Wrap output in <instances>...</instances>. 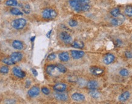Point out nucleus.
Returning <instances> with one entry per match:
<instances>
[{
  "instance_id": "f257e3e1",
  "label": "nucleus",
  "mask_w": 132,
  "mask_h": 104,
  "mask_svg": "<svg viewBox=\"0 0 132 104\" xmlns=\"http://www.w3.org/2000/svg\"><path fill=\"white\" fill-rule=\"evenodd\" d=\"M27 22L25 19L20 18V19H15L12 21V26L15 30H22L26 26Z\"/></svg>"
},
{
  "instance_id": "f03ea898",
  "label": "nucleus",
  "mask_w": 132,
  "mask_h": 104,
  "mask_svg": "<svg viewBox=\"0 0 132 104\" xmlns=\"http://www.w3.org/2000/svg\"><path fill=\"white\" fill-rule=\"evenodd\" d=\"M57 12L56 11L53 10L52 9H45L42 12V17L45 19H53L57 17Z\"/></svg>"
},
{
  "instance_id": "7ed1b4c3",
  "label": "nucleus",
  "mask_w": 132,
  "mask_h": 104,
  "mask_svg": "<svg viewBox=\"0 0 132 104\" xmlns=\"http://www.w3.org/2000/svg\"><path fill=\"white\" fill-rule=\"evenodd\" d=\"M46 71L48 75L52 77H57L61 73L57 67V65L53 64L48 65L46 68Z\"/></svg>"
},
{
  "instance_id": "20e7f679",
  "label": "nucleus",
  "mask_w": 132,
  "mask_h": 104,
  "mask_svg": "<svg viewBox=\"0 0 132 104\" xmlns=\"http://www.w3.org/2000/svg\"><path fill=\"white\" fill-rule=\"evenodd\" d=\"M125 20V17L123 15L120 14L117 17H116L114 19H112L111 20V22L113 25L114 26H119L122 25L123 22Z\"/></svg>"
},
{
  "instance_id": "39448f33",
  "label": "nucleus",
  "mask_w": 132,
  "mask_h": 104,
  "mask_svg": "<svg viewBox=\"0 0 132 104\" xmlns=\"http://www.w3.org/2000/svg\"><path fill=\"white\" fill-rule=\"evenodd\" d=\"M69 4H70V6L74 9L76 12H82V4L78 2L76 0H70L69 1Z\"/></svg>"
},
{
  "instance_id": "423d86ee",
  "label": "nucleus",
  "mask_w": 132,
  "mask_h": 104,
  "mask_svg": "<svg viewBox=\"0 0 132 104\" xmlns=\"http://www.w3.org/2000/svg\"><path fill=\"white\" fill-rule=\"evenodd\" d=\"M12 73H14L15 77H18V78H23L26 76V73L17 67H14L12 69Z\"/></svg>"
},
{
  "instance_id": "0eeeda50",
  "label": "nucleus",
  "mask_w": 132,
  "mask_h": 104,
  "mask_svg": "<svg viewBox=\"0 0 132 104\" xmlns=\"http://www.w3.org/2000/svg\"><path fill=\"white\" fill-rule=\"evenodd\" d=\"M40 93V89L38 86H33L28 91V94L31 97H35Z\"/></svg>"
},
{
  "instance_id": "6e6552de",
  "label": "nucleus",
  "mask_w": 132,
  "mask_h": 104,
  "mask_svg": "<svg viewBox=\"0 0 132 104\" xmlns=\"http://www.w3.org/2000/svg\"><path fill=\"white\" fill-rule=\"evenodd\" d=\"M10 58L16 63V62H20L22 60L23 58V54L19 52H14L11 55Z\"/></svg>"
},
{
  "instance_id": "1a4fd4ad",
  "label": "nucleus",
  "mask_w": 132,
  "mask_h": 104,
  "mask_svg": "<svg viewBox=\"0 0 132 104\" xmlns=\"http://www.w3.org/2000/svg\"><path fill=\"white\" fill-rule=\"evenodd\" d=\"M53 89L55 91L58 92H62L65 91L67 89V85L65 83H59L54 85Z\"/></svg>"
},
{
  "instance_id": "9d476101",
  "label": "nucleus",
  "mask_w": 132,
  "mask_h": 104,
  "mask_svg": "<svg viewBox=\"0 0 132 104\" xmlns=\"http://www.w3.org/2000/svg\"><path fill=\"white\" fill-rule=\"evenodd\" d=\"M60 38L64 42L69 44L72 41V37L69 33L66 32H62L60 34Z\"/></svg>"
},
{
  "instance_id": "9b49d317",
  "label": "nucleus",
  "mask_w": 132,
  "mask_h": 104,
  "mask_svg": "<svg viewBox=\"0 0 132 104\" xmlns=\"http://www.w3.org/2000/svg\"><path fill=\"white\" fill-rule=\"evenodd\" d=\"M90 72L92 74L95 76H100L102 75L104 72L103 69L97 67H91L90 68Z\"/></svg>"
},
{
  "instance_id": "f8f14e48",
  "label": "nucleus",
  "mask_w": 132,
  "mask_h": 104,
  "mask_svg": "<svg viewBox=\"0 0 132 104\" xmlns=\"http://www.w3.org/2000/svg\"><path fill=\"white\" fill-rule=\"evenodd\" d=\"M115 57L111 53L106 54L103 58V62L105 64H110L114 61Z\"/></svg>"
},
{
  "instance_id": "ddd939ff",
  "label": "nucleus",
  "mask_w": 132,
  "mask_h": 104,
  "mask_svg": "<svg viewBox=\"0 0 132 104\" xmlns=\"http://www.w3.org/2000/svg\"><path fill=\"white\" fill-rule=\"evenodd\" d=\"M72 99L74 101H76V102H81V101L84 100L85 96L83 94L75 92V93H73L72 95Z\"/></svg>"
},
{
  "instance_id": "4468645a",
  "label": "nucleus",
  "mask_w": 132,
  "mask_h": 104,
  "mask_svg": "<svg viewBox=\"0 0 132 104\" xmlns=\"http://www.w3.org/2000/svg\"><path fill=\"white\" fill-rule=\"evenodd\" d=\"M71 55L72 58L75 59H78L83 57L84 55V52L83 51H76L72 50L71 51Z\"/></svg>"
},
{
  "instance_id": "2eb2a0df",
  "label": "nucleus",
  "mask_w": 132,
  "mask_h": 104,
  "mask_svg": "<svg viewBox=\"0 0 132 104\" xmlns=\"http://www.w3.org/2000/svg\"><path fill=\"white\" fill-rule=\"evenodd\" d=\"M12 45L14 48L17 50H20L23 48V42L20 41H18V40H15L12 42Z\"/></svg>"
},
{
  "instance_id": "dca6fc26",
  "label": "nucleus",
  "mask_w": 132,
  "mask_h": 104,
  "mask_svg": "<svg viewBox=\"0 0 132 104\" xmlns=\"http://www.w3.org/2000/svg\"><path fill=\"white\" fill-rule=\"evenodd\" d=\"M55 99L58 100H60V101H66L68 99V96L66 95V94L61 93V92H57V93H55Z\"/></svg>"
},
{
  "instance_id": "f3484780",
  "label": "nucleus",
  "mask_w": 132,
  "mask_h": 104,
  "mask_svg": "<svg viewBox=\"0 0 132 104\" xmlns=\"http://www.w3.org/2000/svg\"><path fill=\"white\" fill-rule=\"evenodd\" d=\"M98 84L95 80H91V81H89L87 84V88L91 90H94L98 88Z\"/></svg>"
},
{
  "instance_id": "a211bd4d",
  "label": "nucleus",
  "mask_w": 132,
  "mask_h": 104,
  "mask_svg": "<svg viewBox=\"0 0 132 104\" xmlns=\"http://www.w3.org/2000/svg\"><path fill=\"white\" fill-rule=\"evenodd\" d=\"M59 58L61 61L67 62L69 60V55L67 52H61L59 54Z\"/></svg>"
},
{
  "instance_id": "6ab92c4d",
  "label": "nucleus",
  "mask_w": 132,
  "mask_h": 104,
  "mask_svg": "<svg viewBox=\"0 0 132 104\" xmlns=\"http://www.w3.org/2000/svg\"><path fill=\"white\" fill-rule=\"evenodd\" d=\"M130 96V94L128 91H125V92H123L122 94H120L119 97V100L120 102H125V101L129 99Z\"/></svg>"
},
{
  "instance_id": "aec40b11",
  "label": "nucleus",
  "mask_w": 132,
  "mask_h": 104,
  "mask_svg": "<svg viewBox=\"0 0 132 104\" xmlns=\"http://www.w3.org/2000/svg\"><path fill=\"white\" fill-rule=\"evenodd\" d=\"M72 46L73 47H74V48L81 49V48H84V44L83 42L76 41H73V42L72 43Z\"/></svg>"
},
{
  "instance_id": "412c9836",
  "label": "nucleus",
  "mask_w": 132,
  "mask_h": 104,
  "mask_svg": "<svg viewBox=\"0 0 132 104\" xmlns=\"http://www.w3.org/2000/svg\"><path fill=\"white\" fill-rule=\"evenodd\" d=\"M10 12L14 16H22L23 14V12H22L20 9L16 8H12V9H11Z\"/></svg>"
},
{
  "instance_id": "4be33fe9",
  "label": "nucleus",
  "mask_w": 132,
  "mask_h": 104,
  "mask_svg": "<svg viewBox=\"0 0 132 104\" xmlns=\"http://www.w3.org/2000/svg\"><path fill=\"white\" fill-rule=\"evenodd\" d=\"M2 62L5 63V64L8 65V66H11V65L15 64V62L11 59V58H5L2 59Z\"/></svg>"
},
{
  "instance_id": "5701e85b",
  "label": "nucleus",
  "mask_w": 132,
  "mask_h": 104,
  "mask_svg": "<svg viewBox=\"0 0 132 104\" xmlns=\"http://www.w3.org/2000/svg\"><path fill=\"white\" fill-rule=\"evenodd\" d=\"M6 5L8 6H16L18 5V1L17 0H7Z\"/></svg>"
},
{
  "instance_id": "b1692460",
  "label": "nucleus",
  "mask_w": 132,
  "mask_h": 104,
  "mask_svg": "<svg viewBox=\"0 0 132 104\" xmlns=\"http://www.w3.org/2000/svg\"><path fill=\"white\" fill-rule=\"evenodd\" d=\"M110 13L112 16H113L114 17H117L120 14V9L119 8H114L111 11Z\"/></svg>"
},
{
  "instance_id": "393cba45",
  "label": "nucleus",
  "mask_w": 132,
  "mask_h": 104,
  "mask_svg": "<svg viewBox=\"0 0 132 104\" xmlns=\"http://www.w3.org/2000/svg\"><path fill=\"white\" fill-rule=\"evenodd\" d=\"M89 94L90 96H91L93 98H95V99H97V98L100 97V93L98 91H95V89L92 90V91H90Z\"/></svg>"
},
{
  "instance_id": "a878e982",
  "label": "nucleus",
  "mask_w": 132,
  "mask_h": 104,
  "mask_svg": "<svg viewBox=\"0 0 132 104\" xmlns=\"http://www.w3.org/2000/svg\"><path fill=\"white\" fill-rule=\"evenodd\" d=\"M9 72V68L8 66H3L0 67V73L6 74Z\"/></svg>"
},
{
  "instance_id": "bb28decb",
  "label": "nucleus",
  "mask_w": 132,
  "mask_h": 104,
  "mask_svg": "<svg viewBox=\"0 0 132 104\" xmlns=\"http://www.w3.org/2000/svg\"><path fill=\"white\" fill-rule=\"evenodd\" d=\"M57 67H58V69H59V70L60 71L61 73H66L67 70V68L65 67L64 65L61 64H57Z\"/></svg>"
},
{
  "instance_id": "cd10ccee",
  "label": "nucleus",
  "mask_w": 132,
  "mask_h": 104,
  "mask_svg": "<svg viewBox=\"0 0 132 104\" xmlns=\"http://www.w3.org/2000/svg\"><path fill=\"white\" fill-rule=\"evenodd\" d=\"M22 9H23V12H24V13L26 14L30 13L31 8H30V5H23V6L22 7Z\"/></svg>"
},
{
  "instance_id": "c85d7f7f",
  "label": "nucleus",
  "mask_w": 132,
  "mask_h": 104,
  "mask_svg": "<svg viewBox=\"0 0 132 104\" xmlns=\"http://www.w3.org/2000/svg\"><path fill=\"white\" fill-rule=\"evenodd\" d=\"M125 13L127 16L129 17H132V7L127 6L125 9Z\"/></svg>"
},
{
  "instance_id": "c756f323",
  "label": "nucleus",
  "mask_w": 132,
  "mask_h": 104,
  "mask_svg": "<svg viewBox=\"0 0 132 104\" xmlns=\"http://www.w3.org/2000/svg\"><path fill=\"white\" fill-rule=\"evenodd\" d=\"M119 73H120V75L122 76V77H127V76L128 75L129 72H128V71L127 69H122L120 70Z\"/></svg>"
},
{
  "instance_id": "7c9ffc66",
  "label": "nucleus",
  "mask_w": 132,
  "mask_h": 104,
  "mask_svg": "<svg viewBox=\"0 0 132 104\" xmlns=\"http://www.w3.org/2000/svg\"><path fill=\"white\" fill-rule=\"evenodd\" d=\"M41 91L44 94H45V95H48V94H50V91L49 89L47 88V87H43V88L41 89Z\"/></svg>"
},
{
  "instance_id": "2f4dec72",
  "label": "nucleus",
  "mask_w": 132,
  "mask_h": 104,
  "mask_svg": "<svg viewBox=\"0 0 132 104\" xmlns=\"http://www.w3.org/2000/svg\"><path fill=\"white\" fill-rule=\"evenodd\" d=\"M69 24L71 27H75L78 25V22L75 20H70L69 21Z\"/></svg>"
},
{
  "instance_id": "473e14b6",
  "label": "nucleus",
  "mask_w": 132,
  "mask_h": 104,
  "mask_svg": "<svg viewBox=\"0 0 132 104\" xmlns=\"http://www.w3.org/2000/svg\"><path fill=\"white\" fill-rule=\"evenodd\" d=\"M56 54L55 53H51L48 56V57H47V59H48V60H49V61H52V60H54V59L56 58Z\"/></svg>"
},
{
  "instance_id": "72a5a7b5",
  "label": "nucleus",
  "mask_w": 132,
  "mask_h": 104,
  "mask_svg": "<svg viewBox=\"0 0 132 104\" xmlns=\"http://www.w3.org/2000/svg\"><path fill=\"white\" fill-rule=\"evenodd\" d=\"M90 6L88 4H86V5H82V11H87L89 10Z\"/></svg>"
},
{
  "instance_id": "f704fd0d",
  "label": "nucleus",
  "mask_w": 132,
  "mask_h": 104,
  "mask_svg": "<svg viewBox=\"0 0 132 104\" xmlns=\"http://www.w3.org/2000/svg\"><path fill=\"white\" fill-rule=\"evenodd\" d=\"M125 55L128 58H132V52H129V51H127L125 53Z\"/></svg>"
},
{
  "instance_id": "c9c22d12",
  "label": "nucleus",
  "mask_w": 132,
  "mask_h": 104,
  "mask_svg": "<svg viewBox=\"0 0 132 104\" xmlns=\"http://www.w3.org/2000/svg\"><path fill=\"white\" fill-rule=\"evenodd\" d=\"M31 70H32V72H33V75H34L35 77L38 75V72H37V71L36 70V69H31Z\"/></svg>"
},
{
  "instance_id": "e433bc0d",
  "label": "nucleus",
  "mask_w": 132,
  "mask_h": 104,
  "mask_svg": "<svg viewBox=\"0 0 132 104\" xmlns=\"http://www.w3.org/2000/svg\"><path fill=\"white\" fill-rule=\"evenodd\" d=\"M51 30H50V31H49V33H48V34H47V36L48 37H50V34H51Z\"/></svg>"
},
{
  "instance_id": "4c0bfd02",
  "label": "nucleus",
  "mask_w": 132,
  "mask_h": 104,
  "mask_svg": "<svg viewBox=\"0 0 132 104\" xmlns=\"http://www.w3.org/2000/svg\"><path fill=\"white\" fill-rule=\"evenodd\" d=\"M34 39H35V36H34V37H32V38H31V41L32 42H33V41H34Z\"/></svg>"
},
{
  "instance_id": "58836bf2",
  "label": "nucleus",
  "mask_w": 132,
  "mask_h": 104,
  "mask_svg": "<svg viewBox=\"0 0 132 104\" xmlns=\"http://www.w3.org/2000/svg\"><path fill=\"white\" fill-rule=\"evenodd\" d=\"M3 1V0H0V2H1V1Z\"/></svg>"
}]
</instances>
